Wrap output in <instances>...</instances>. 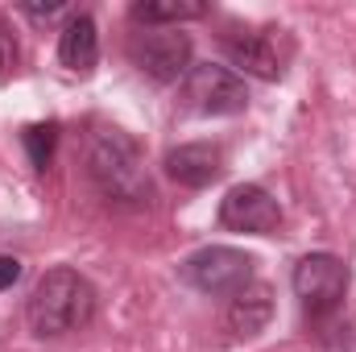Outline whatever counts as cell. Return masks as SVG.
Segmentation results:
<instances>
[{
    "mask_svg": "<svg viewBox=\"0 0 356 352\" xmlns=\"http://www.w3.org/2000/svg\"><path fill=\"white\" fill-rule=\"evenodd\" d=\"M91 315H95V290L71 265L46 269L38 278L33 294H29V307H25L29 332L42 336V340H58V336H71V332L88 328Z\"/></svg>",
    "mask_w": 356,
    "mask_h": 352,
    "instance_id": "6da1fadb",
    "label": "cell"
},
{
    "mask_svg": "<svg viewBox=\"0 0 356 352\" xmlns=\"http://www.w3.org/2000/svg\"><path fill=\"white\" fill-rule=\"evenodd\" d=\"M88 175H91V182H95V191H99L108 203L145 207V203L154 199V186H149V175H145L141 150H137V141L124 137L120 129H104V133L91 141Z\"/></svg>",
    "mask_w": 356,
    "mask_h": 352,
    "instance_id": "7a4b0ae2",
    "label": "cell"
},
{
    "mask_svg": "<svg viewBox=\"0 0 356 352\" xmlns=\"http://www.w3.org/2000/svg\"><path fill=\"white\" fill-rule=\"evenodd\" d=\"M294 294H298V303H302V311L315 319V323H323V319H332L336 311H340V303H344V294H348V269L340 257H332V253H311V257H302V262L294 265Z\"/></svg>",
    "mask_w": 356,
    "mask_h": 352,
    "instance_id": "3957f363",
    "label": "cell"
},
{
    "mask_svg": "<svg viewBox=\"0 0 356 352\" xmlns=\"http://www.w3.org/2000/svg\"><path fill=\"white\" fill-rule=\"evenodd\" d=\"M182 278L211 298H232L253 282V257L228 245H207L182 262Z\"/></svg>",
    "mask_w": 356,
    "mask_h": 352,
    "instance_id": "277c9868",
    "label": "cell"
},
{
    "mask_svg": "<svg viewBox=\"0 0 356 352\" xmlns=\"http://www.w3.org/2000/svg\"><path fill=\"white\" fill-rule=\"evenodd\" d=\"M182 104L199 116H236L249 108L245 79L216 63H195L182 79Z\"/></svg>",
    "mask_w": 356,
    "mask_h": 352,
    "instance_id": "5b68a950",
    "label": "cell"
},
{
    "mask_svg": "<svg viewBox=\"0 0 356 352\" xmlns=\"http://www.w3.org/2000/svg\"><path fill=\"white\" fill-rule=\"evenodd\" d=\"M129 54L158 83H178L191 71V38L182 29H145L129 42Z\"/></svg>",
    "mask_w": 356,
    "mask_h": 352,
    "instance_id": "8992f818",
    "label": "cell"
},
{
    "mask_svg": "<svg viewBox=\"0 0 356 352\" xmlns=\"http://www.w3.org/2000/svg\"><path fill=\"white\" fill-rule=\"evenodd\" d=\"M220 224L232 228V232H257V237H269L282 228V207L277 199L269 195L266 186L257 182H241L224 195L220 203Z\"/></svg>",
    "mask_w": 356,
    "mask_h": 352,
    "instance_id": "52a82bcc",
    "label": "cell"
},
{
    "mask_svg": "<svg viewBox=\"0 0 356 352\" xmlns=\"http://www.w3.org/2000/svg\"><path fill=\"white\" fill-rule=\"evenodd\" d=\"M224 54L232 58L236 71L253 75V79H282V50L273 29H245V33H224Z\"/></svg>",
    "mask_w": 356,
    "mask_h": 352,
    "instance_id": "ba28073f",
    "label": "cell"
},
{
    "mask_svg": "<svg viewBox=\"0 0 356 352\" xmlns=\"http://www.w3.org/2000/svg\"><path fill=\"white\" fill-rule=\"evenodd\" d=\"M166 175L175 178L178 186L203 191V186H211L224 175V154H220V145H207V141L178 145V150L166 154Z\"/></svg>",
    "mask_w": 356,
    "mask_h": 352,
    "instance_id": "9c48e42d",
    "label": "cell"
},
{
    "mask_svg": "<svg viewBox=\"0 0 356 352\" xmlns=\"http://www.w3.org/2000/svg\"><path fill=\"white\" fill-rule=\"evenodd\" d=\"M58 58H63V67L75 71V75H91V71H95V58H99V33H95V21H91L88 13H75V17L63 25Z\"/></svg>",
    "mask_w": 356,
    "mask_h": 352,
    "instance_id": "30bf717a",
    "label": "cell"
},
{
    "mask_svg": "<svg viewBox=\"0 0 356 352\" xmlns=\"http://www.w3.org/2000/svg\"><path fill=\"white\" fill-rule=\"evenodd\" d=\"M269 315H273V298H269V286H245L241 294H232V303H228V332L232 336H241V340H253V336H261L269 323Z\"/></svg>",
    "mask_w": 356,
    "mask_h": 352,
    "instance_id": "8fae6325",
    "label": "cell"
},
{
    "mask_svg": "<svg viewBox=\"0 0 356 352\" xmlns=\"http://www.w3.org/2000/svg\"><path fill=\"white\" fill-rule=\"evenodd\" d=\"M203 13H207L203 0H145V4H133V21L145 25V29H162V25L178 29V21H195Z\"/></svg>",
    "mask_w": 356,
    "mask_h": 352,
    "instance_id": "7c38bea8",
    "label": "cell"
},
{
    "mask_svg": "<svg viewBox=\"0 0 356 352\" xmlns=\"http://www.w3.org/2000/svg\"><path fill=\"white\" fill-rule=\"evenodd\" d=\"M25 150H29V162L33 170H46L50 166V154H54V141H58V125H29L21 133Z\"/></svg>",
    "mask_w": 356,
    "mask_h": 352,
    "instance_id": "4fadbf2b",
    "label": "cell"
},
{
    "mask_svg": "<svg viewBox=\"0 0 356 352\" xmlns=\"http://www.w3.org/2000/svg\"><path fill=\"white\" fill-rule=\"evenodd\" d=\"M13 67H17V42H13V33H8L4 21H0V83L13 75Z\"/></svg>",
    "mask_w": 356,
    "mask_h": 352,
    "instance_id": "5bb4252c",
    "label": "cell"
},
{
    "mask_svg": "<svg viewBox=\"0 0 356 352\" xmlns=\"http://www.w3.org/2000/svg\"><path fill=\"white\" fill-rule=\"evenodd\" d=\"M21 282V262L17 257H0V290H13Z\"/></svg>",
    "mask_w": 356,
    "mask_h": 352,
    "instance_id": "9a60e30c",
    "label": "cell"
}]
</instances>
